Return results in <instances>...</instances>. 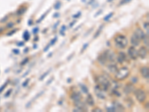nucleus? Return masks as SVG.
<instances>
[{
	"label": "nucleus",
	"instance_id": "obj_1",
	"mask_svg": "<svg viewBox=\"0 0 149 112\" xmlns=\"http://www.w3.org/2000/svg\"><path fill=\"white\" fill-rule=\"evenodd\" d=\"M114 42L116 46L119 49H125L127 46V43H128V40H127V37L122 34L117 35L115 37Z\"/></svg>",
	"mask_w": 149,
	"mask_h": 112
},
{
	"label": "nucleus",
	"instance_id": "obj_2",
	"mask_svg": "<svg viewBox=\"0 0 149 112\" xmlns=\"http://www.w3.org/2000/svg\"><path fill=\"white\" fill-rule=\"evenodd\" d=\"M97 83L98 85L100 86V87L104 91H107L109 87H110V81L104 77V76H98L97 77Z\"/></svg>",
	"mask_w": 149,
	"mask_h": 112
},
{
	"label": "nucleus",
	"instance_id": "obj_3",
	"mask_svg": "<svg viewBox=\"0 0 149 112\" xmlns=\"http://www.w3.org/2000/svg\"><path fill=\"white\" fill-rule=\"evenodd\" d=\"M129 73H130L129 69L127 66H123L122 68L118 69V70L115 73V78L119 81H122L125 79L128 76Z\"/></svg>",
	"mask_w": 149,
	"mask_h": 112
},
{
	"label": "nucleus",
	"instance_id": "obj_4",
	"mask_svg": "<svg viewBox=\"0 0 149 112\" xmlns=\"http://www.w3.org/2000/svg\"><path fill=\"white\" fill-rule=\"evenodd\" d=\"M133 92H134V95L136 96V99H137L139 102L143 103L145 101L147 95H146L145 91H143V89H137Z\"/></svg>",
	"mask_w": 149,
	"mask_h": 112
},
{
	"label": "nucleus",
	"instance_id": "obj_5",
	"mask_svg": "<svg viewBox=\"0 0 149 112\" xmlns=\"http://www.w3.org/2000/svg\"><path fill=\"white\" fill-rule=\"evenodd\" d=\"M103 53L104 54L107 60V62H110V63H116V55H115V53L113 52L110 51V50H106L104 51Z\"/></svg>",
	"mask_w": 149,
	"mask_h": 112
},
{
	"label": "nucleus",
	"instance_id": "obj_6",
	"mask_svg": "<svg viewBox=\"0 0 149 112\" xmlns=\"http://www.w3.org/2000/svg\"><path fill=\"white\" fill-rule=\"evenodd\" d=\"M94 91H95V95H96V96L98 97V98L101 99H104L106 98L104 91L100 87V86H98V85L95 87Z\"/></svg>",
	"mask_w": 149,
	"mask_h": 112
},
{
	"label": "nucleus",
	"instance_id": "obj_7",
	"mask_svg": "<svg viewBox=\"0 0 149 112\" xmlns=\"http://www.w3.org/2000/svg\"><path fill=\"white\" fill-rule=\"evenodd\" d=\"M127 54H128L129 57L132 60H137L138 58V54H137V50L135 49L134 46H131L129 47L128 50H127Z\"/></svg>",
	"mask_w": 149,
	"mask_h": 112
},
{
	"label": "nucleus",
	"instance_id": "obj_8",
	"mask_svg": "<svg viewBox=\"0 0 149 112\" xmlns=\"http://www.w3.org/2000/svg\"><path fill=\"white\" fill-rule=\"evenodd\" d=\"M137 54L139 58H141L142 59H144L148 55V49L145 46H141L137 51Z\"/></svg>",
	"mask_w": 149,
	"mask_h": 112
},
{
	"label": "nucleus",
	"instance_id": "obj_9",
	"mask_svg": "<svg viewBox=\"0 0 149 112\" xmlns=\"http://www.w3.org/2000/svg\"><path fill=\"white\" fill-rule=\"evenodd\" d=\"M134 85L132 84V83H127L125 85L124 89H123V91L125 94H130L131 93H133L134 91Z\"/></svg>",
	"mask_w": 149,
	"mask_h": 112
},
{
	"label": "nucleus",
	"instance_id": "obj_10",
	"mask_svg": "<svg viewBox=\"0 0 149 112\" xmlns=\"http://www.w3.org/2000/svg\"><path fill=\"white\" fill-rule=\"evenodd\" d=\"M74 105H75V107L78 108L81 111H86L88 110L87 106H86V105H85L81 100L74 102Z\"/></svg>",
	"mask_w": 149,
	"mask_h": 112
},
{
	"label": "nucleus",
	"instance_id": "obj_11",
	"mask_svg": "<svg viewBox=\"0 0 149 112\" xmlns=\"http://www.w3.org/2000/svg\"><path fill=\"white\" fill-rule=\"evenodd\" d=\"M113 108H114L115 111H125V107L123 106V105L119 102L118 101H114L112 104Z\"/></svg>",
	"mask_w": 149,
	"mask_h": 112
},
{
	"label": "nucleus",
	"instance_id": "obj_12",
	"mask_svg": "<svg viewBox=\"0 0 149 112\" xmlns=\"http://www.w3.org/2000/svg\"><path fill=\"white\" fill-rule=\"evenodd\" d=\"M131 43L133 46H138L140 43V40L135 33H133L131 37Z\"/></svg>",
	"mask_w": 149,
	"mask_h": 112
},
{
	"label": "nucleus",
	"instance_id": "obj_13",
	"mask_svg": "<svg viewBox=\"0 0 149 112\" xmlns=\"http://www.w3.org/2000/svg\"><path fill=\"white\" fill-rule=\"evenodd\" d=\"M126 55L124 52H119V54L116 57V61L119 64H123L126 61Z\"/></svg>",
	"mask_w": 149,
	"mask_h": 112
},
{
	"label": "nucleus",
	"instance_id": "obj_14",
	"mask_svg": "<svg viewBox=\"0 0 149 112\" xmlns=\"http://www.w3.org/2000/svg\"><path fill=\"white\" fill-rule=\"evenodd\" d=\"M140 72H141L142 76L145 79H148V78H149V69H148V66H143L140 69Z\"/></svg>",
	"mask_w": 149,
	"mask_h": 112
},
{
	"label": "nucleus",
	"instance_id": "obj_15",
	"mask_svg": "<svg viewBox=\"0 0 149 112\" xmlns=\"http://www.w3.org/2000/svg\"><path fill=\"white\" fill-rule=\"evenodd\" d=\"M70 98L74 102L79 101V100H81V95L78 92H73L70 95Z\"/></svg>",
	"mask_w": 149,
	"mask_h": 112
},
{
	"label": "nucleus",
	"instance_id": "obj_16",
	"mask_svg": "<svg viewBox=\"0 0 149 112\" xmlns=\"http://www.w3.org/2000/svg\"><path fill=\"white\" fill-rule=\"evenodd\" d=\"M107 70L112 73H116L118 70V66L115 63H110L107 65Z\"/></svg>",
	"mask_w": 149,
	"mask_h": 112
},
{
	"label": "nucleus",
	"instance_id": "obj_17",
	"mask_svg": "<svg viewBox=\"0 0 149 112\" xmlns=\"http://www.w3.org/2000/svg\"><path fill=\"white\" fill-rule=\"evenodd\" d=\"M98 61L99 62V64H100L101 65H103V66L107 64V58H106V57H105L104 53L101 54L98 57Z\"/></svg>",
	"mask_w": 149,
	"mask_h": 112
},
{
	"label": "nucleus",
	"instance_id": "obj_18",
	"mask_svg": "<svg viewBox=\"0 0 149 112\" xmlns=\"http://www.w3.org/2000/svg\"><path fill=\"white\" fill-rule=\"evenodd\" d=\"M86 102H87L88 105H89V106H93L95 105L94 99H93V96H92L90 93H88V95L87 96V99H86Z\"/></svg>",
	"mask_w": 149,
	"mask_h": 112
},
{
	"label": "nucleus",
	"instance_id": "obj_19",
	"mask_svg": "<svg viewBox=\"0 0 149 112\" xmlns=\"http://www.w3.org/2000/svg\"><path fill=\"white\" fill-rule=\"evenodd\" d=\"M135 33L137 36H138V37L139 38V40H143V37H144V36L145 35V34L144 33V32L143 31V30H142L140 28H137V29L135 30Z\"/></svg>",
	"mask_w": 149,
	"mask_h": 112
},
{
	"label": "nucleus",
	"instance_id": "obj_20",
	"mask_svg": "<svg viewBox=\"0 0 149 112\" xmlns=\"http://www.w3.org/2000/svg\"><path fill=\"white\" fill-rule=\"evenodd\" d=\"M78 85H79V87H80V88L81 90V91L84 94H88L89 93V89H88V87H87V85H83L82 83H79Z\"/></svg>",
	"mask_w": 149,
	"mask_h": 112
},
{
	"label": "nucleus",
	"instance_id": "obj_21",
	"mask_svg": "<svg viewBox=\"0 0 149 112\" xmlns=\"http://www.w3.org/2000/svg\"><path fill=\"white\" fill-rule=\"evenodd\" d=\"M26 11H27V7H21V8L18 9L16 13H17V16H22L23 14H24V13H25Z\"/></svg>",
	"mask_w": 149,
	"mask_h": 112
},
{
	"label": "nucleus",
	"instance_id": "obj_22",
	"mask_svg": "<svg viewBox=\"0 0 149 112\" xmlns=\"http://www.w3.org/2000/svg\"><path fill=\"white\" fill-rule=\"evenodd\" d=\"M23 37L25 41H28L31 37V35L29 34V32H28V31H25L24 33H23Z\"/></svg>",
	"mask_w": 149,
	"mask_h": 112
},
{
	"label": "nucleus",
	"instance_id": "obj_23",
	"mask_svg": "<svg viewBox=\"0 0 149 112\" xmlns=\"http://www.w3.org/2000/svg\"><path fill=\"white\" fill-rule=\"evenodd\" d=\"M103 27H104V26L103 25H101L100 27L98 28V29L96 31V32H95V34H94V39H95V38H97V37L100 35V34H101V32H102V30H103Z\"/></svg>",
	"mask_w": 149,
	"mask_h": 112
},
{
	"label": "nucleus",
	"instance_id": "obj_24",
	"mask_svg": "<svg viewBox=\"0 0 149 112\" xmlns=\"http://www.w3.org/2000/svg\"><path fill=\"white\" fill-rule=\"evenodd\" d=\"M125 101L127 104V107H129V108H131L132 105H133V99L131 98H127V99H125Z\"/></svg>",
	"mask_w": 149,
	"mask_h": 112
},
{
	"label": "nucleus",
	"instance_id": "obj_25",
	"mask_svg": "<svg viewBox=\"0 0 149 112\" xmlns=\"http://www.w3.org/2000/svg\"><path fill=\"white\" fill-rule=\"evenodd\" d=\"M143 40V43L145 44V46H146V47H148V46H149V43H148V34H146L144 36Z\"/></svg>",
	"mask_w": 149,
	"mask_h": 112
},
{
	"label": "nucleus",
	"instance_id": "obj_26",
	"mask_svg": "<svg viewBox=\"0 0 149 112\" xmlns=\"http://www.w3.org/2000/svg\"><path fill=\"white\" fill-rule=\"evenodd\" d=\"M50 71H51V69H50V70H48V71H46L45 73L42 74V76L40 77V79H40V81H42V80H43V79H45L47 76H48V75L49 74V72H50Z\"/></svg>",
	"mask_w": 149,
	"mask_h": 112
},
{
	"label": "nucleus",
	"instance_id": "obj_27",
	"mask_svg": "<svg viewBox=\"0 0 149 112\" xmlns=\"http://www.w3.org/2000/svg\"><path fill=\"white\" fill-rule=\"evenodd\" d=\"M113 14H114V13H113V12L110 13L109 14L107 15V16H105V17H104V21H108V20L113 17Z\"/></svg>",
	"mask_w": 149,
	"mask_h": 112
},
{
	"label": "nucleus",
	"instance_id": "obj_28",
	"mask_svg": "<svg viewBox=\"0 0 149 112\" xmlns=\"http://www.w3.org/2000/svg\"><path fill=\"white\" fill-rule=\"evenodd\" d=\"M113 93L114 94L115 96H118V97H119V96H122L121 93H120L117 91V89H113Z\"/></svg>",
	"mask_w": 149,
	"mask_h": 112
},
{
	"label": "nucleus",
	"instance_id": "obj_29",
	"mask_svg": "<svg viewBox=\"0 0 149 112\" xmlns=\"http://www.w3.org/2000/svg\"><path fill=\"white\" fill-rule=\"evenodd\" d=\"M28 61H29V58H25L24 60H23L22 61H21V66H24V65H25L28 62Z\"/></svg>",
	"mask_w": 149,
	"mask_h": 112
},
{
	"label": "nucleus",
	"instance_id": "obj_30",
	"mask_svg": "<svg viewBox=\"0 0 149 112\" xmlns=\"http://www.w3.org/2000/svg\"><path fill=\"white\" fill-rule=\"evenodd\" d=\"M29 81H30V79H27L22 84V86L23 87H27V85H28V83H29Z\"/></svg>",
	"mask_w": 149,
	"mask_h": 112
},
{
	"label": "nucleus",
	"instance_id": "obj_31",
	"mask_svg": "<svg viewBox=\"0 0 149 112\" xmlns=\"http://www.w3.org/2000/svg\"><path fill=\"white\" fill-rule=\"evenodd\" d=\"M60 6H61V3H60V2H58V3H56V4L54 5V9H55V10H59V9H60Z\"/></svg>",
	"mask_w": 149,
	"mask_h": 112
},
{
	"label": "nucleus",
	"instance_id": "obj_32",
	"mask_svg": "<svg viewBox=\"0 0 149 112\" xmlns=\"http://www.w3.org/2000/svg\"><path fill=\"white\" fill-rule=\"evenodd\" d=\"M65 30H66V26H63L62 28H61V29H60V33L61 35H63V36L65 35V34H64V31H65Z\"/></svg>",
	"mask_w": 149,
	"mask_h": 112
},
{
	"label": "nucleus",
	"instance_id": "obj_33",
	"mask_svg": "<svg viewBox=\"0 0 149 112\" xmlns=\"http://www.w3.org/2000/svg\"><path fill=\"white\" fill-rule=\"evenodd\" d=\"M143 26H144V28L147 30V34H148V28H149V23H148V21L145 22V23H144V25H143Z\"/></svg>",
	"mask_w": 149,
	"mask_h": 112
},
{
	"label": "nucleus",
	"instance_id": "obj_34",
	"mask_svg": "<svg viewBox=\"0 0 149 112\" xmlns=\"http://www.w3.org/2000/svg\"><path fill=\"white\" fill-rule=\"evenodd\" d=\"M131 81L132 82V83H133V84H136L137 82L138 81V79H137V77H136V76L132 77V79H131Z\"/></svg>",
	"mask_w": 149,
	"mask_h": 112
},
{
	"label": "nucleus",
	"instance_id": "obj_35",
	"mask_svg": "<svg viewBox=\"0 0 149 112\" xmlns=\"http://www.w3.org/2000/svg\"><path fill=\"white\" fill-rule=\"evenodd\" d=\"M57 40H58V37H54V38L51 40V42H50V46H53V45L55 43V42L57 41Z\"/></svg>",
	"mask_w": 149,
	"mask_h": 112
},
{
	"label": "nucleus",
	"instance_id": "obj_36",
	"mask_svg": "<svg viewBox=\"0 0 149 112\" xmlns=\"http://www.w3.org/2000/svg\"><path fill=\"white\" fill-rule=\"evenodd\" d=\"M32 32H33V34H37L38 33V32H39V28L37 27H35V28H33Z\"/></svg>",
	"mask_w": 149,
	"mask_h": 112
},
{
	"label": "nucleus",
	"instance_id": "obj_37",
	"mask_svg": "<svg viewBox=\"0 0 149 112\" xmlns=\"http://www.w3.org/2000/svg\"><path fill=\"white\" fill-rule=\"evenodd\" d=\"M131 1V0H121V2H120V5H124V4H126V3H128Z\"/></svg>",
	"mask_w": 149,
	"mask_h": 112
},
{
	"label": "nucleus",
	"instance_id": "obj_38",
	"mask_svg": "<svg viewBox=\"0 0 149 112\" xmlns=\"http://www.w3.org/2000/svg\"><path fill=\"white\" fill-rule=\"evenodd\" d=\"M17 31V29H15V30H12L11 32H8V34H7V36H11V35H13V34H15V32Z\"/></svg>",
	"mask_w": 149,
	"mask_h": 112
},
{
	"label": "nucleus",
	"instance_id": "obj_39",
	"mask_svg": "<svg viewBox=\"0 0 149 112\" xmlns=\"http://www.w3.org/2000/svg\"><path fill=\"white\" fill-rule=\"evenodd\" d=\"M92 111L93 112H102V110L99 108H95L94 109L92 110Z\"/></svg>",
	"mask_w": 149,
	"mask_h": 112
},
{
	"label": "nucleus",
	"instance_id": "obj_40",
	"mask_svg": "<svg viewBox=\"0 0 149 112\" xmlns=\"http://www.w3.org/2000/svg\"><path fill=\"white\" fill-rule=\"evenodd\" d=\"M87 46H88V43H84L83 44V46L82 47V49H81V53H82V52H83V51L87 48Z\"/></svg>",
	"mask_w": 149,
	"mask_h": 112
},
{
	"label": "nucleus",
	"instance_id": "obj_41",
	"mask_svg": "<svg viewBox=\"0 0 149 112\" xmlns=\"http://www.w3.org/2000/svg\"><path fill=\"white\" fill-rule=\"evenodd\" d=\"M7 85H8V82H6V83H5L4 85H2L1 87H0V93H2V92L3 91V90L5 88V87L7 86Z\"/></svg>",
	"mask_w": 149,
	"mask_h": 112
},
{
	"label": "nucleus",
	"instance_id": "obj_42",
	"mask_svg": "<svg viewBox=\"0 0 149 112\" xmlns=\"http://www.w3.org/2000/svg\"><path fill=\"white\" fill-rule=\"evenodd\" d=\"M17 45L18 46H25V43L23 41H19L17 43Z\"/></svg>",
	"mask_w": 149,
	"mask_h": 112
},
{
	"label": "nucleus",
	"instance_id": "obj_43",
	"mask_svg": "<svg viewBox=\"0 0 149 112\" xmlns=\"http://www.w3.org/2000/svg\"><path fill=\"white\" fill-rule=\"evenodd\" d=\"M11 92H12V89H10V90H9V91H8V92H7V93H6V94L5 95V97H8V96H9L11 95Z\"/></svg>",
	"mask_w": 149,
	"mask_h": 112
},
{
	"label": "nucleus",
	"instance_id": "obj_44",
	"mask_svg": "<svg viewBox=\"0 0 149 112\" xmlns=\"http://www.w3.org/2000/svg\"><path fill=\"white\" fill-rule=\"evenodd\" d=\"M81 12H78L77 13L73 15V17H74V18H78V17L81 16Z\"/></svg>",
	"mask_w": 149,
	"mask_h": 112
},
{
	"label": "nucleus",
	"instance_id": "obj_45",
	"mask_svg": "<svg viewBox=\"0 0 149 112\" xmlns=\"http://www.w3.org/2000/svg\"><path fill=\"white\" fill-rule=\"evenodd\" d=\"M107 111H111V112H115V110H114V108H113V106H111L110 108H107Z\"/></svg>",
	"mask_w": 149,
	"mask_h": 112
},
{
	"label": "nucleus",
	"instance_id": "obj_46",
	"mask_svg": "<svg viewBox=\"0 0 149 112\" xmlns=\"http://www.w3.org/2000/svg\"><path fill=\"white\" fill-rule=\"evenodd\" d=\"M19 49H13V52L14 54H16V55H19Z\"/></svg>",
	"mask_w": 149,
	"mask_h": 112
},
{
	"label": "nucleus",
	"instance_id": "obj_47",
	"mask_svg": "<svg viewBox=\"0 0 149 112\" xmlns=\"http://www.w3.org/2000/svg\"><path fill=\"white\" fill-rule=\"evenodd\" d=\"M50 48V44H48V45H47V46L44 48V49H43V51L46 52H48V49Z\"/></svg>",
	"mask_w": 149,
	"mask_h": 112
},
{
	"label": "nucleus",
	"instance_id": "obj_48",
	"mask_svg": "<svg viewBox=\"0 0 149 112\" xmlns=\"http://www.w3.org/2000/svg\"><path fill=\"white\" fill-rule=\"evenodd\" d=\"M13 22H9V23L8 24V25H7V28H12L13 26Z\"/></svg>",
	"mask_w": 149,
	"mask_h": 112
},
{
	"label": "nucleus",
	"instance_id": "obj_49",
	"mask_svg": "<svg viewBox=\"0 0 149 112\" xmlns=\"http://www.w3.org/2000/svg\"><path fill=\"white\" fill-rule=\"evenodd\" d=\"M8 16H5L4 19H2L1 21H0V22H6L7 20H8Z\"/></svg>",
	"mask_w": 149,
	"mask_h": 112
},
{
	"label": "nucleus",
	"instance_id": "obj_50",
	"mask_svg": "<svg viewBox=\"0 0 149 112\" xmlns=\"http://www.w3.org/2000/svg\"><path fill=\"white\" fill-rule=\"evenodd\" d=\"M93 1H94V0H86V4L90 5V4H92V3L93 2Z\"/></svg>",
	"mask_w": 149,
	"mask_h": 112
},
{
	"label": "nucleus",
	"instance_id": "obj_51",
	"mask_svg": "<svg viewBox=\"0 0 149 112\" xmlns=\"http://www.w3.org/2000/svg\"><path fill=\"white\" fill-rule=\"evenodd\" d=\"M45 17H46V14H43V15H42V16L41 17V18H40V20H37V23H40V21H41V20H43V18H44Z\"/></svg>",
	"mask_w": 149,
	"mask_h": 112
},
{
	"label": "nucleus",
	"instance_id": "obj_52",
	"mask_svg": "<svg viewBox=\"0 0 149 112\" xmlns=\"http://www.w3.org/2000/svg\"><path fill=\"white\" fill-rule=\"evenodd\" d=\"M148 105H149V103H148V102H147V103L145 105V108L148 111V109H149V107H148Z\"/></svg>",
	"mask_w": 149,
	"mask_h": 112
},
{
	"label": "nucleus",
	"instance_id": "obj_53",
	"mask_svg": "<svg viewBox=\"0 0 149 112\" xmlns=\"http://www.w3.org/2000/svg\"><path fill=\"white\" fill-rule=\"evenodd\" d=\"M30 72V70H28V72H26L25 73H24V74H23V77H25V76H26V75H28V72Z\"/></svg>",
	"mask_w": 149,
	"mask_h": 112
},
{
	"label": "nucleus",
	"instance_id": "obj_54",
	"mask_svg": "<svg viewBox=\"0 0 149 112\" xmlns=\"http://www.w3.org/2000/svg\"><path fill=\"white\" fill-rule=\"evenodd\" d=\"M59 17V13H58L54 14V17Z\"/></svg>",
	"mask_w": 149,
	"mask_h": 112
},
{
	"label": "nucleus",
	"instance_id": "obj_55",
	"mask_svg": "<svg viewBox=\"0 0 149 112\" xmlns=\"http://www.w3.org/2000/svg\"><path fill=\"white\" fill-rule=\"evenodd\" d=\"M75 23V21H73V22H72V23H71V24L69 25V26H70V27H72V26H73Z\"/></svg>",
	"mask_w": 149,
	"mask_h": 112
},
{
	"label": "nucleus",
	"instance_id": "obj_56",
	"mask_svg": "<svg viewBox=\"0 0 149 112\" xmlns=\"http://www.w3.org/2000/svg\"><path fill=\"white\" fill-rule=\"evenodd\" d=\"M28 52V48H25L24 49V53H27Z\"/></svg>",
	"mask_w": 149,
	"mask_h": 112
},
{
	"label": "nucleus",
	"instance_id": "obj_57",
	"mask_svg": "<svg viewBox=\"0 0 149 112\" xmlns=\"http://www.w3.org/2000/svg\"><path fill=\"white\" fill-rule=\"evenodd\" d=\"M38 40H39V37H34V41H37Z\"/></svg>",
	"mask_w": 149,
	"mask_h": 112
},
{
	"label": "nucleus",
	"instance_id": "obj_58",
	"mask_svg": "<svg viewBox=\"0 0 149 112\" xmlns=\"http://www.w3.org/2000/svg\"><path fill=\"white\" fill-rule=\"evenodd\" d=\"M31 22H32V21H31V20H30L29 21H28V25H29V26H31V23H32Z\"/></svg>",
	"mask_w": 149,
	"mask_h": 112
},
{
	"label": "nucleus",
	"instance_id": "obj_59",
	"mask_svg": "<svg viewBox=\"0 0 149 112\" xmlns=\"http://www.w3.org/2000/svg\"><path fill=\"white\" fill-rule=\"evenodd\" d=\"M34 49H36V48H37V44H34Z\"/></svg>",
	"mask_w": 149,
	"mask_h": 112
},
{
	"label": "nucleus",
	"instance_id": "obj_60",
	"mask_svg": "<svg viewBox=\"0 0 149 112\" xmlns=\"http://www.w3.org/2000/svg\"><path fill=\"white\" fill-rule=\"evenodd\" d=\"M67 82H69H69H71V79H67Z\"/></svg>",
	"mask_w": 149,
	"mask_h": 112
},
{
	"label": "nucleus",
	"instance_id": "obj_61",
	"mask_svg": "<svg viewBox=\"0 0 149 112\" xmlns=\"http://www.w3.org/2000/svg\"><path fill=\"white\" fill-rule=\"evenodd\" d=\"M1 28H2V27H1ZM3 30H4V29H3L2 28H0V32H2L3 31Z\"/></svg>",
	"mask_w": 149,
	"mask_h": 112
},
{
	"label": "nucleus",
	"instance_id": "obj_62",
	"mask_svg": "<svg viewBox=\"0 0 149 112\" xmlns=\"http://www.w3.org/2000/svg\"><path fill=\"white\" fill-rule=\"evenodd\" d=\"M108 2H111V1H113V0H107Z\"/></svg>",
	"mask_w": 149,
	"mask_h": 112
}]
</instances>
